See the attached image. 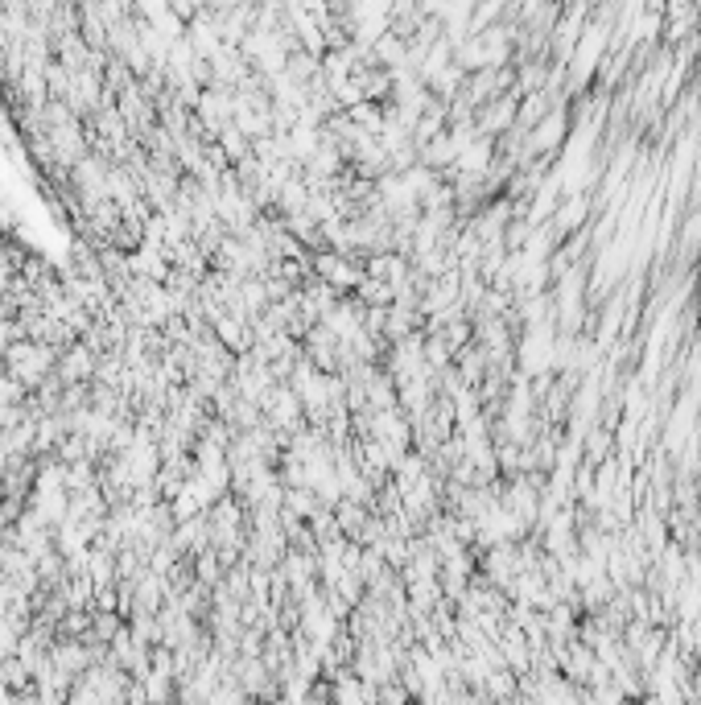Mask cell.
<instances>
[{
	"instance_id": "cell-3",
	"label": "cell",
	"mask_w": 701,
	"mask_h": 705,
	"mask_svg": "<svg viewBox=\"0 0 701 705\" xmlns=\"http://www.w3.org/2000/svg\"><path fill=\"white\" fill-rule=\"evenodd\" d=\"M590 215H594V198L590 194H565L557 203V211H553V219H549V227H553L557 240H570V235L586 231Z\"/></svg>"
},
{
	"instance_id": "cell-5",
	"label": "cell",
	"mask_w": 701,
	"mask_h": 705,
	"mask_svg": "<svg viewBox=\"0 0 701 705\" xmlns=\"http://www.w3.org/2000/svg\"><path fill=\"white\" fill-rule=\"evenodd\" d=\"M495 157H499V145L491 141V137H479V141H471L462 153H458V161H454V170L450 174H462V178H487L491 174V165H495Z\"/></svg>"
},
{
	"instance_id": "cell-7",
	"label": "cell",
	"mask_w": 701,
	"mask_h": 705,
	"mask_svg": "<svg viewBox=\"0 0 701 705\" xmlns=\"http://www.w3.org/2000/svg\"><path fill=\"white\" fill-rule=\"evenodd\" d=\"M454 66H458L462 75L487 71V46H483V38H466L462 46H454Z\"/></svg>"
},
{
	"instance_id": "cell-8",
	"label": "cell",
	"mask_w": 701,
	"mask_h": 705,
	"mask_svg": "<svg viewBox=\"0 0 701 705\" xmlns=\"http://www.w3.org/2000/svg\"><path fill=\"white\" fill-rule=\"evenodd\" d=\"M372 520V512L367 508H359V503H351V499H343L339 508H335V524H339V532L347 536V541H355V536L363 532V524Z\"/></svg>"
},
{
	"instance_id": "cell-10",
	"label": "cell",
	"mask_w": 701,
	"mask_h": 705,
	"mask_svg": "<svg viewBox=\"0 0 701 705\" xmlns=\"http://www.w3.org/2000/svg\"><path fill=\"white\" fill-rule=\"evenodd\" d=\"M0 405H29V388L0 367Z\"/></svg>"
},
{
	"instance_id": "cell-6",
	"label": "cell",
	"mask_w": 701,
	"mask_h": 705,
	"mask_svg": "<svg viewBox=\"0 0 701 705\" xmlns=\"http://www.w3.org/2000/svg\"><path fill=\"white\" fill-rule=\"evenodd\" d=\"M211 330H215V339H219V343H223V347H227L231 355H236V359L252 351V330H248L244 322H236V318H231V314H223V318H219V322H215Z\"/></svg>"
},
{
	"instance_id": "cell-2",
	"label": "cell",
	"mask_w": 701,
	"mask_h": 705,
	"mask_svg": "<svg viewBox=\"0 0 701 705\" xmlns=\"http://www.w3.org/2000/svg\"><path fill=\"white\" fill-rule=\"evenodd\" d=\"M194 120L203 124L207 145H215V141H219V132H223L231 120H236V91H227V87H207L203 95H198Z\"/></svg>"
},
{
	"instance_id": "cell-4",
	"label": "cell",
	"mask_w": 701,
	"mask_h": 705,
	"mask_svg": "<svg viewBox=\"0 0 701 705\" xmlns=\"http://www.w3.org/2000/svg\"><path fill=\"white\" fill-rule=\"evenodd\" d=\"M95 363H99V355H91L83 343H75V347H66L62 355H58V384L62 388H75V384H91L95 380Z\"/></svg>"
},
{
	"instance_id": "cell-11",
	"label": "cell",
	"mask_w": 701,
	"mask_h": 705,
	"mask_svg": "<svg viewBox=\"0 0 701 705\" xmlns=\"http://www.w3.org/2000/svg\"><path fill=\"white\" fill-rule=\"evenodd\" d=\"M693 705H697V701H693Z\"/></svg>"
},
{
	"instance_id": "cell-1",
	"label": "cell",
	"mask_w": 701,
	"mask_h": 705,
	"mask_svg": "<svg viewBox=\"0 0 701 705\" xmlns=\"http://www.w3.org/2000/svg\"><path fill=\"white\" fill-rule=\"evenodd\" d=\"M310 273L318 281H326L339 297H351L363 285V277H367L359 256H339V252H330V248H322V252L310 256Z\"/></svg>"
},
{
	"instance_id": "cell-9",
	"label": "cell",
	"mask_w": 701,
	"mask_h": 705,
	"mask_svg": "<svg viewBox=\"0 0 701 705\" xmlns=\"http://www.w3.org/2000/svg\"><path fill=\"white\" fill-rule=\"evenodd\" d=\"M215 145H219V153H223L231 165H240V161L252 153V141L244 137V132H240L236 124H227V128L219 132V141H215Z\"/></svg>"
}]
</instances>
